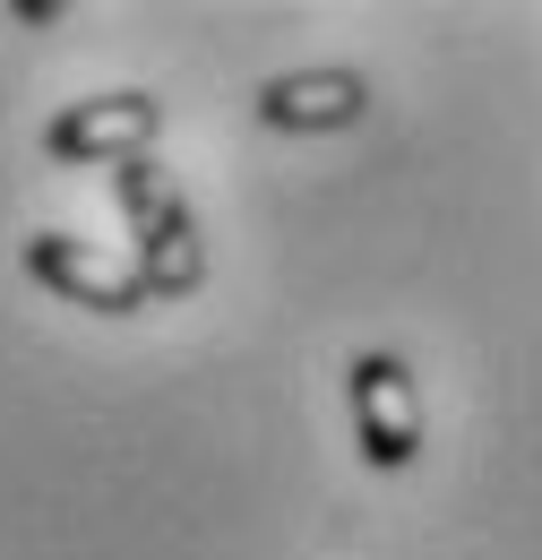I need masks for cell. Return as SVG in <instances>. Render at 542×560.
Returning a JSON list of instances; mask_svg holds the SVG:
<instances>
[{
  "mask_svg": "<svg viewBox=\"0 0 542 560\" xmlns=\"http://www.w3.org/2000/svg\"><path fill=\"white\" fill-rule=\"evenodd\" d=\"M113 199L130 215V242H138V277L155 302H181L207 284V250H199V215L181 199V182L155 164V155H130L113 164Z\"/></svg>",
  "mask_w": 542,
  "mask_h": 560,
  "instance_id": "6da1fadb",
  "label": "cell"
},
{
  "mask_svg": "<svg viewBox=\"0 0 542 560\" xmlns=\"http://www.w3.org/2000/svg\"><path fill=\"white\" fill-rule=\"evenodd\" d=\"M164 130V104L146 95V86H113V95H86V104H61L52 121H44V155L52 164H130L146 155Z\"/></svg>",
  "mask_w": 542,
  "mask_h": 560,
  "instance_id": "7a4b0ae2",
  "label": "cell"
},
{
  "mask_svg": "<svg viewBox=\"0 0 542 560\" xmlns=\"http://www.w3.org/2000/svg\"><path fill=\"white\" fill-rule=\"evenodd\" d=\"M17 268L44 284V293H61L78 311H104V319H130V311L155 302L138 268H113L95 242H69V233H26V242H17Z\"/></svg>",
  "mask_w": 542,
  "mask_h": 560,
  "instance_id": "3957f363",
  "label": "cell"
},
{
  "mask_svg": "<svg viewBox=\"0 0 542 560\" xmlns=\"http://www.w3.org/2000/svg\"><path fill=\"white\" fill-rule=\"evenodd\" d=\"M353 440H362V457L370 466H413L422 457V397H413V371L397 362V353H353Z\"/></svg>",
  "mask_w": 542,
  "mask_h": 560,
  "instance_id": "277c9868",
  "label": "cell"
},
{
  "mask_svg": "<svg viewBox=\"0 0 542 560\" xmlns=\"http://www.w3.org/2000/svg\"><path fill=\"white\" fill-rule=\"evenodd\" d=\"M370 113V78L362 70H284L259 86V121L268 130H353Z\"/></svg>",
  "mask_w": 542,
  "mask_h": 560,
  "instance_id": "5b68a950",
  "label": "cell"
}]
</instances>
